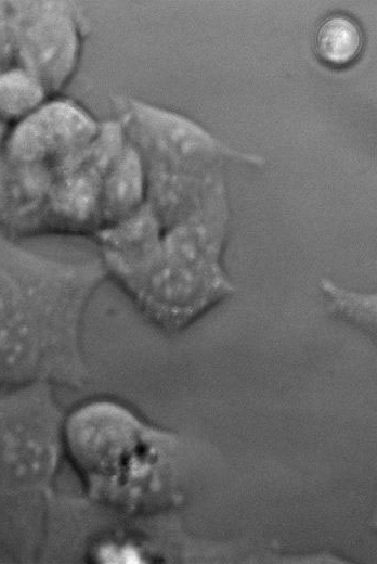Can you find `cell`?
<instances>
[{
    "label": "cell",
    "mask_w": 377,
    "mask_h": 564,
    "mask_svg": "<svg viewBox=\"0 0 377 564\" xmlns=\"http://www.w3.org/2000/svg\"><path fill=\"white\" fill-rule=\"evenodd\" d=\"M67 103L30 115L0 164V220L13 235L105 223L118 169L113 136Z\"/></svg>",
    "instance_id": "obj_1"
},
{
    "label": "cell",
    "mask_w": 377,
    "mask_h": 564,
    "mask_svg": "<svg viewBox=\"0 0 377 564\" xmlns=\"http://www.w3.org/2000/svg\"><path fill=\"white\" fill-rule=\"evenodd\" d=\"M0 240V383L42 369L54 334L69 331L95 281Z\"/></svg>",
    "instance_id": "obj_2"
},
{
    "label": "cell",
    "mask_w": 377,
    "mask_h": 564,
    "mask_svg": "<svg viewBox=\"0 0 377 564\" xmlns=\"http://www.w3.org/2000/svg\"><path fill=\"white\" fill-rule=\"evenodd\" d=\"M136 420L108 401L91 402L77 410L67 424L69 451L91 485L109 499L134 473L143 447Z\"/></svg>",
    "instance_id": "obj_3"
},
{
    "label": "cell",
    "mask_w": 377,
    "mask_h": 564,
    "mask_svg": "<svg viewBox=\"0 0 377 564\" xmlns=\"http://www.w3.org/2000/svg\"><path fill=\"white\" fill-rule=\"evenodd\" d=\"M0 11V55L18 60L44 90L58 89L76 63L78 37L65 10L27 4Z\"/></svg>",
    "instance_id": "obj_4"
},
{
    "label": "cell",
    "mask_w": 377,
    "mask_h": 564,
    "mask_svg": "<svg viewBox=\"0 0 377 564\" xmlns=\"http://www.w3.org/2000/svg\"><path fill=\"white\" fill-rule=\"evenodd\" d=\"M363 35L358 23L349 16L335 14L327 17L315 35V50L330 66H346L361 53Z\"/></svg>",
    "instance_id": "obj_5"
},
{
    "label": "cell",
    "mask_w": 377,
    "mask_h": 564,
    "mask_svg": "<svg viewBox=\"0 0 377 564\" xmlns=\"http://www.w3.org/2000/svg\"><path fill=\"white\" fill-rule=\"evenodd\" d=\"M44 88L23 69L0 76V116L16 118L36 107L44 95Z\"/></svg>",
    "instance_id": "obj_6"
}]
</instances>
